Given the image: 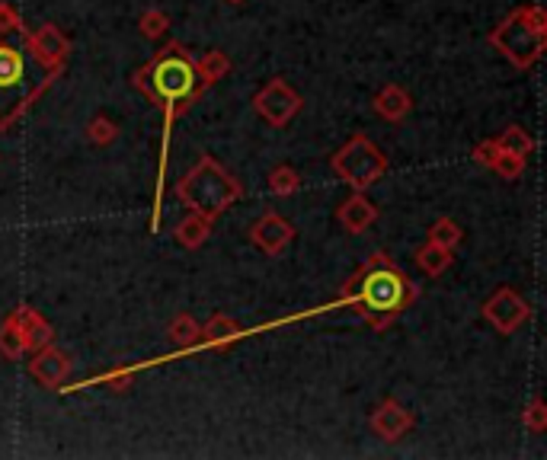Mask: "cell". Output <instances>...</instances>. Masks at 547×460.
<instances>
[{"instance_id": "cell-1", "label": "cell", "mask_w": 547, "mask_h": 460, "mask_svg": "<svg viewBox=\"0 0 547 460\" xmlns=\"http://www.w3.org/2000/svg\"><path fill=\"white\" fill-rule=\"evenodd\" d=\"M132 87L142 90L151 102L163 112V141H161V169H157V198H154V217H151V234L161 230V198H163V177H167V154L173 125L180 112L192 106L205 93V83L199 81L196 58L180 42H167L161 52H154L144 68L132 74Z\"/></svg>"}, {"instance_id": "cell-2", "label": "cell", "mask_w": 547, "mask_h": 460, "mask_svg": "<svg viewBox=\"0 0 547 460\" xmlns=\"http://www.w3.org/2000/svg\"><path fill=\"white\" fill-rule=\"evenodd\" d=\"M416 298V284L385 253H372L365 259L356 275L346 282L343 294H339L343 307H352L358 317L368 320L375 332L387 330Z\"/></svg>"}, {"instance_id": "cell-3", "label": "cell", "mask_w": 547, "mask_h": 460, "mask_svg": "<svg viewBox=\"0 0 547 460\" xmlns=\"http://www.w3.org/2000/svg\"><path fill=\"white\" fill-rule=\"evenodd\" d=\"M176 198H180L190 211L215 221V217L221 215V211H228L237 198H243V186L230 177L215 157L202 154L196 167L176 183Z\"/></svg>"}, {"instance_id": "cell-4", "label": "cell", "mask_w": 547, "mask_h": 460, "mask_svg": "<svg viewBox=\"0 0 547 460\" xmlns=\"http://www.w3.org/2000/svg\"><path fill=\"white\" fill-rule=\"evenodd\" d=\"M486 42L496 48V52L506 58L513 68L528 71L541 62L547 45V14L538 4H528V7H519L486 35Z\"/></svg>"}, {"instance_id": "cell-5", "label": "cell", "mask_w": 547, "mask_h": 460, "mask_svg": "<svg viewBox=\"0 0 547 460\" xmlns=\"http://www.w3.org/2000/svg\"><path fill=\"white\" fill-rule=\"evenodd\" d=\"M330 167L346 186H352L356 192H365V189H372L387 173V157L381 154V148L372 138L352 135L349 141L330 157Z\"/></svg>"}, {"instance_id": "cell-6", "label": "cell", "mask_w": 547, "mask_h": 460, "mask_svg": "<svg viewBox=\"0 0 547 460\" xmlns=\"http://www.w3.org/2000/svg\"><path fill=\"white\" fill-rule=\"evenodd\" d=\"M26 52L0 35V100L7 109V125H14L42 96L39 90H26Z\"/></svg>"}, {"instance_id": "cell-7", "label": "cell", "mask_w": 547, "mask_h": 460, "mask_svg": "<svg viewBox=\"0 0 547 460\" xmlns=\"http://www.w3.org/2000/svg\"><path fill=\"white\" fill-rule=\"evenodd\" d=\"M301 106H304L301 93H298L288 81H282V77H272V81L253 96L257 115L266 125H272V129H285V125L301 112Z\"/></svg>"}, {"instance_id": "cell-8", "label": "cell", "mask_w": 547, "mask_h": 460, "mask_svg": "<svg viewBox=\"0 0 547 460\" xmlns=\"http://www.w3.org/2000/svg\"><path fill=\"white\" fill-rule=\"evenodd\" d=\"M532 317V307L522 294H515L513 288H500L496 294H490L484 304V320L493 326L503 336H513L522 323H528Z\"/></svg>"}, {"instance_id": "cell-9", "label": "cell", "mask_w": 547, "mask_h": 460, "mask_svg": "<svg viewBox=\"0 0 547 460\" xmlns=\"http://www.w3.org/2000/svg\"><path fill=\"white\" fill-rule=\"evenodd\" d=\"M26 48L33 52V58L48 71V74H61L64 64H68L71 39L61 33L54 23H45V26H39L33 35H26Z\"/></svg>"}, {"instance_id": "cell-10", "label": "cell", "mask_w": 547, "mask_h": 460, "mask_svg": "<svg viewBox=\"0 0 547 460\" xmlns=\"http://www.w3.org/2000/svg\"><path fill=\"white\" fill-rule=\"evenodd\" d=\"M71 355L61 352L58 345H42V349H35L33 352V361H29V374H33L35 380H39L45 390H58L64 380H68L71 374Z\"/></svg>"}, {"instance_id": "cell-11", "label": "cell", "mask_w": 547, "mask_h": 460, "mask_svg": "<svg viewBox=\"0 0 547 460\" xmlns=\"http://www.w3.org/2000/svg\"><path fill=\"white\" fill-rule=\"evenodd\" d=\"M250 240L259 253H266V256H282V253L288 250L291 240H295V227H291L282 215H276V211H266V215L250 227Z\"/></svg>"}, {"instance_id": "cell-12", "label": "cell", "mask_w": 547, "mask_h": 460, "mask_svg": "<svg viewBox=\"0 0 547 460\" xmlns=\"http://www.w3.org/2000/svg\"><path fill=\"white\" fill-rule=\"evenodd\" d=\"M368 426H372V432L378 435L381 441H400L413 426H416V419H413L410 409L400 407L397 399L387 397V399H381L378 407H375Z\"/></svg>"}, {"instance_id": "cell-13", "label": "cell", "mask_w": 547, "mask_h": 460, "mask_svg": "<svg viewBox=\"0 0 547 460\" xmlns=\"http://www.w3.org/2000/svg\"><path fill=\"white\" fill-rule=\"evenodd\" d=\"M247 336H250V330H243L237 320H230L228 313H215V317L199 330V342L192 352H205V349L224 352V349H230V345L240 342V339H247Z\"/></svg>"}, {"instance_id": "cell-14", "label": "cell", "mask_w": 547, "mask_h": 460, "mask_svg": "<svg viewBox=\"0 0 547 460\" xmlns=\"http://www.w3.org/2000/svg\"><path fill=\"white\" fill-rule=\"evenodd\" d=\"M10 320H14L16 330H20L23 342H26V352H35V349H42V345L54 342L52 323H48L39 311H33V307H26V304L16 307V311L10 313Z\"/></svg>"}, {"instance_id": "cell-15", "label": "cell", "mask_w": 547, "mask_h": 460, "mask_svg": "<svg viewBox=\"0 0 547 460\" xmlns=\"http://www.w3.org/2000/svg\"><path fill=\"white\" fill-rule=\"evenodd\" d=\"M337 217H339V224H343V230H349L352 237H358V234H365V230L378 221V208L368 202V196L356 192V196H349L343 205H339Z\"/></svg>"}, {"instance_id": "cell-16", "label": "cell", "mask_w": 547, "mask_h": 460, "mask_svg": "<svg viewBox=\"0 0 547 460\" xmlns=\"http://www.w3.org/2000/svg\"><path fill=\"white\" fill-rule=\"evenodd\" d=\"M372 106L385 122H404L413 109V96L406 93V87H400V83H387V87H381L378 93H375Z\"/></svg>"}, {"instance_id": "cell-17", "label": "cell", "mask_w": 547, "mask_h": 460, "mask_svg": "<svg viewBox=\"0 0 547 460\" xmlns=\"http://www.w3.org/2000/svg\"><path fill=\"white\" fill-rule=\"evenodd\" d=\"M209 237H211V217L196 215V211H190V215L173 227V240L182 250H199V246H205Z\"/></svg>"}, {"instance_id": "cell-18", "label": "cell", "mask_w": 547, "mask_h": 460, "mask_svg": "<svg viewBox=\"0 0 547 460\" xmlns=\"http://www.w3.org/2000/svg\"><path fill=\"white\" fill-rule=\"evenodd\" d=\"M199 330H202V326H199V320L192 317V313H176V317L170 320L167 336L180 345V352H176V355H190L192 349H196ZM170 359H173V355H170ZM170 359H157V361H151V365H163V361H170Z\"/></svg>"}, {"instance_id": "cell-19", "label": "cell", "mask_w": 547, "mask_h": 460, "mask_svg": "<svg viewBox=\"0 0 547 460\" xmlns=\"http://www.w3.org/2000/svg\"><path fill=\"white\" fill-rule=\"evenodd\" d=\"M196 71H199V81L205 83V90L211 87V83L224 81V77L230 74V58L224 52H205L196 58Z\"/></svg>"}, {"instance_id": "cell-20", "label": "cell", "mask_w": 547, "mask_h": 460, "mask_svg": "<svg viewBox=\"0 0 547 460\" xmlns=\"http://www.w3.org/2000/svg\"><path fill=\"white\" fill-rule=\"evenodd\" d=\"M416 265L425 272V275H442V272L452 265V250H445V246L433 244V240H425L423 246L416 250Z\"/></svg>"}, {"instance_id": "cell-21", "label": "cell", "mask_w": 547, "mask_h": 460, "mask_svg": "<svg viewBox=\"0 0 547 460\" xmlns=\"http://www.w3.org/2000/svg\"><path fill=\"white\" fill-rule=\"evenodd\" d=\"M496 148L500 150H509V154H519V157H528L534 150V138L528 135L522 125H509L500 138H496Z\"/></svg>"}, {"instance_id": "cell-22", "label": "cell", "mask_w": 547, "mask_h": 460, "mask_svg": "<svg viewBox=\"0 0 547 460\" xmlns=\"http://www.w3.org/2000/svg\"><path fill=\"white\" fill-rule=\"evenodd\" d=\"M301 189V177H298V169H291L288 163H282V167H276L269 173V192L278 198L285 196H295V192Z\"/></svg>"}, {"instance_id": "cell-23", "label": "cell", "mask_w": 547, "mask_h": 460, "mask_svg": "<svg viewBox=\"0 0 547 460\" xmlns=\"http://www.w3.org/2000/svg\"><path fill=\"white\" fill-rule=\"evenodd\" d=\"M0 355L10 359V361H16V359L26 355V342H23L20 330H16V323L10 317L0 323Z\"/></svg>"}, {"instance_id": "cell-24", "label": "cell", "mask_w": 547, "mask_h": 460, "mask_svg": "<svg viewBox=\"0 0 547 460\" xmlns=\"http://www.w3.org/2000/svg\"><path fill=\"white\" fill-rule=\"evenodd\" d=\"M138 29H142L144 39L161 42L163 35L170 33V16L163 14V10H157V7H148L142 16H138Z\"/></svg>"}, {"instance_id": "cell-25", "label": "cell", "mask_w": 547, "mask_h": 460, "mask_svg": "<svg viewBox=\"0 0 547 460\" xmlns=\"http://www.w3.org/2000/svg\"><path fill=\"white\" fill-rule=\"evenodd\" d=\"M429 240L439 244V246H445V250H454V246L464 240V230H461L452 217H439V221L429 227Z\"/></svg>"}, {"instance_id": "cell-26", "label": "cell", "mask_w": 547, "mask_h": 460, "mask_svg": "<svg viewBox=\"0 0 547 460\" xmlns=\"http://www.w3.org/2000/svg\"><path fill=\"white\" fill-rule=\"evenodd\" d=\"M496 173V177H503V179H519L522 173H525V157H519V154H509V150H500V154L493 157V167H490Z\"/></svg>"}, {"instance_id": "cell-27", "label": "cell", "mask_w": 547, "mask_h": 460, "mask_svg": "<svg viewBox=\"0 0 547 460\" xmlns=\"http://www.w3.org/2000/svg\"><path fill=\"white\" fill-rule=\"evenodd\" d=\"M87 138L93 144H100V148H106V144H112L119 138V125L112 119H106V115H96L93 122L87 125Z\"/></svg>"}, {"instance_id": "cell-28", "label": "cell", "mask_w": 547, "mask_h": 460, "mask_svg": "<svg viewBox=\"0 0 547 460\" xmlns=\"http://www.w3.org/2000/svg\"><path fill=\"white\" fill-rule=\"evenodd\" d=\"M522 422H525L528 432H544L547 428V407H544V399H532L528 403V409L522 413Z\"/></svg>"}, {"instance_id": "cell-29", "label": "cell", "mask_w": 547, "mask_h": 460, "mask_svg": "<svg viewBox=\"0 0 547 460\" xmlns=\"http://www.w3.org/2000/svg\"><path fill=\"white\" fill-rule=\"evenodd\" d=\"M23 20H20V14H16L10 4H0V35H16V33H23Z\"/></svg>"}, {"instance_id": "cell-30", "label": "cell", "mask_w": 547, "mask_h": 460, "mask_svg": "<svg viewBox=\"0 0 547 460\" xmlns=\"http://www.w3.org/2000/svg\"><path fill=\"white\" fill-rule=\"evenodd\" d=\"M496 154H500V148H496V138H486V141H480L477 150H474V160H477L484 169H490V167H493Z\"/></svg>"}, {"instance_id": "cell-31", "label": "cell", "mask_w": 547, "mask_h": 460, "mask_svg": "<svg viewBox=\"0 0 547 460\" xmlns=\"http://www.w3.org/2000/svg\"><path fill=\"white\" fill-rule=\"evenodd\" d=\"M228 4H243V0H228Z\"/></svg>"}]
</instances>
